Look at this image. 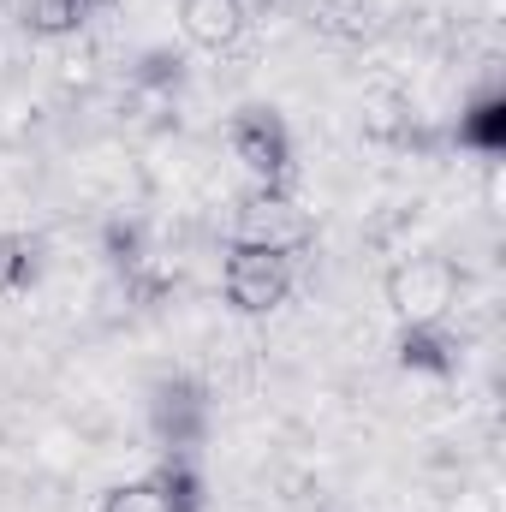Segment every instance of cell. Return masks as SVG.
Wrapping results in <instances>:
<instances>
[{
	"label": "cell",
	"instance_id": "3957f363",
	"mask_svg": "<svg viewBox=\"0 0 506 512\" xmlns=\"http://www.w3.org/2000/svg\"><path fill=\"white\" fill-rule=\"evenodd\" d=\"M221 286H227V298L245 316H268V310H280L292 298V256L233 245L227 251V268H221Z\"/></svg>",
	"mask_w": 506,
	"mask_h": 512
},
{
	"label": "cell",
	"instance_id": "277c9868",
	"mask_svg": "<svg viewBox=\"0 0 506 512\" xmlns=\"http://www.w3.org/2000/svg\"><path fill=\"white\" fill-rule=\"evenodd\" d=\"M233 155L251 173V185H286L292 179V131L274 108H245L233 120Z\"/></svg>",
	"mask_w": 506,
	"mask_h": 512
},
{
	"label": "cell",
	"instance_id": "9c48e42d",
	"mask_svg": "<svg viewBox=\"0 0 506 512\" xmlns=\"http://www.w3.org/2000/svg\"><path fill=\"white\" fill-rule=\"evenodd\" d=\"M149 477H155V483L167 489L173 512H203V483H197V471H191L185 459H167V465H155Z\"/></svg>",
	"mask_w": 506,
	"mask_h": 512
},
{
	"label": "cell",
	"instance_id": "ba28073f",
	"mask_svg": "<svg viewBox=\"0 0 506 512\" xmlns=\"http://www.w3.org/2000/svg\"><path fill=\"white\" fill-rule=\"evenodd\" d=\"M459 143L483 149V155H501L506 149V102L501 96H483L465 120H459Z\"/></svg>",
	"mask_w": 506,
	"mask_h": 512
},
{
	"label": "cell",
	"instance_id": "6da1fadb",
	"mask_svg": "<svg viewBox=\"0 0 506 512\" xmlns=\"http://www.w3.org/2000/svg\"><path fill=\"white\" fill-rule=\"evenodd\" d=\"M316 239L310 209L286 191V185H256L251 197L233 215V245H256V251H280V256H304Z\"/></svg>",
	"mask_w": 506,
	"mask_h": 512
},
{
	"label": "cell",
	"instance_id": "5b68a950",
	"mask_svg": "<svg viewBox=\"0 0 506 512\" xmlns=\"http://www.w3.org/2000/svg\"><path fill=\"white\" fill-rule=\"evenodd\" d=\"M179 30L197 48H233L245 36V0H179Z\"/></svg>",
	"mask_w": 506,
	"mask_h": 512
},
{
	"label": "cell",
	"instance_id": "7c38bea8",
	"mask_svg": "<svg viewBox=\"0 0 506 512\" xmlns=\"http://www.w3.org/2000/svg\"><path fill=\"white\" fill-rule=\"evenodd\" d=\"M465 501H471V512H495L489 507V495H465Z\"/></svg>",
	"mask_w": 506,
	"mask_h": 512
},
{
	"label": "cell",
	"instance_id": "8992f818",
	"mask_svg": "<svg viewBox=\"0 0 506 512\" xmlns=\"http://www.w3.org/2000/svg\"><path fill=\"white\" fill-rule=\"evenodd\" d=\"M399 364L405 370H423V376H453L459 370V340L447 322H417L399 334Z\"/></svg>",
	"mask_w": 506,
	"mask_h": 512
},
{
	"label": "cell",
	"instance_id": "30bf717a",
	"mask_svg": "<svg viewBox=\"0 0 506 512\" xmlns=\"http://www.w3.org/2000/svg\"><path fill=\"white\" fill-rule=\"evenodd\" d=\"M36 280V245L24 233H0V292H18Z\"/></svg>",
	"mask_w": 506,
	"mask_h": 512
},
{
	"label": "cell",
	"instance_id": "8fae6325",
	"mask_svg": "<svg viewBox=\"0 0 506 512\" xmlns=\"http://www.w3.org/2000/svg\"><path fill=\"white\" fill-rule=\"evenodd\" d=\"M102 512H173V501H167V489H161L155 477H143V483L114 489V495L102 501Z\"/></svg>",
	"mask_w": 506,
	"mask_h": 512
},
{
	"label": "cell",
	"instance_id": "52a82bcc",
	"mask_svg": "<svg viewBox=\"0 0 506 512\" xmlns=\"http://www.w3.org/2000/svg\"><path fill=\"white\" fill-rule=\"evenodd\" d=\"M96 6H108V0H18V12H24V24L30 30H42V36H60V30H78Z\"/></svg>",
	"mask_w": 506,
	"mask_h": 512
},
{
	"label": "cell",
	"instance_id": "7a4b0ae2",
	"mask_svg": "<svg viewBox=\"0 0 506 512\" xmlns=\"http://www.w3.org/2000/svg\"><path fill=\"white\" fill-rule=\"evenodd\" d=\"M387 304L405 328L417 322H447L453 304H459V274L447 256H405L393 274H387Z\"/></svg>",
	"mask_w": 506,
	"mask_h": 512
}]
</instances>
